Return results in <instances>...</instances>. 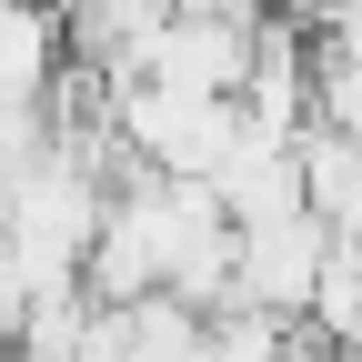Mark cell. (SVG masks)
<instances>
[{"mask_svg": "<svg viewBox=\"0 0 362 362\" xmlns=\"http://www.w3.org/2000/svg\"><path fill=\"white\" fill-rule=\"evenodd\" d=\"M181 21H242V30H262L272 21V0H171Z\"/></svg>", "mask_w": 362, "mask_h": 362, "instance_id": "obj_10", "label": "cell"}, {"mask_svg": "<svg viewBox=\"0 0 362 362\" xmlns=\"http://www.w3.org/2000/svg\"><path fill=\"white\" fill-rule=\"evenodd\" d=\"M111 121H121L131 171H161V181H221V161L242 151V101H202V90L131 81L111 90Z\"/></svg>", "mask_w": 362, "mask_h": 362, "instance_id": "obj_1", "label": "cell"}, {"mask_svg": "<svg viewBox=\"0 0 362 362\" xmlns=\"http://www.w3.org/2000/svg\"><path fill=\"white\" fill-rule=\"evenodd\" d=\"M71 71V40H61V11H30V0H0V111L21 101H51Z\"/></svg>", "mask_w": 362, "mask_h": 362, "instance_id": "obj_6", "label": "cell"}, {"mask_svg": "<svg viewBox=\"0 0 362 362\" xmlns=\"http://www.w3.org/2000/svg\"><path fill=\"white\" fill-rule=\"evenodd\" d=\"M312 121L362 141V0H332L312 21Z\"/></svg>", "mask_w": 362, "mask_h": 362, "instance_id": "obj_5", "label": "cell"}, {"mask_svg": "<svg viewBox=\"0 0 362 362\" xmlns=\"http://www.w3.org/2000/svg\"><path fill=\"white\" fill-rule=\"evenodd\" d=\"M302 202H312V221H322L332 242H362V141H342V131L312 121L302 131Z\"/></svg>", "mask_w": 362, "mask_h": 362, "instance_id": "obj_7", "label": "cell"}, {"mask_svg": "<svg viewBox=\"0 0 362 362\" xmlns=\"http://www.w3.org/2000/svg\"><path fill=\"white\" fill-rule=\"evenodd\" d=\"M292 332L302 322H272V312H211L192 362H292Z\"/></svg>", "mask_w": 362, "mask_h": 362, "instance_id": "obj_9", "label": "cell"}, {"mask_svg": "<svg viewBox=\"0 0 362 362\" xmlns=\"http://www.w3.org/2000/svg\"><path fill=\"white\" fill-rule=\"evenodd\" d=\"M302 332L322 342L332 362H362V242H332V262H322V292H312Z\"/></svg>", "mask_w": 362, "mask_h": 362, "instance_id": "obj_8", "label": "cell"}, {"mask_svg": "<svg viewBox=\"0 0 362 362\" xmlns=\"http://www.w3.org/2000/svg\"><path fill=\"white\" fill-rule=\"evenodd\" d=\"M322 262H332V232H322L312 211L252 221V232H242V272H232V312L302 322V312H312V292H322Z\"/></svg>", "mask_w": 362, "mask_h": 362, "instance_id": "obj_2", "label": "cell"}, {"mask_svg": "<svg viewBox=\"0 0 362 362\" xmlns=\"http://www.w3.org/2000/svg\"><path fill=\"white\" fill-rule=\"evenodd\" d=\"M252 61H262V30H242V21H181V11H171V30L141 51L131 81L202 90V101H242V90H252ZM131 81H121V90H131Z\"/></svg>", "mask_w": 362, "mask_h": 362, "instance_id": "obj_3", "label": "cell"}, {"mask_svg": "<svg viewBox=\"0 0 362 362\" xmlns=\"http://www.w3.org/2000/svg\"><path fill=\"white\" fill-rule=\"evenodd\" d=\"M171 30V0H61V40H71V71H101L111 90L141 71V51Z\"/></svg>", "mask_w": 362, "mask_h": 362, "instance_id": "obj_4", "label": "cell"}]
</instances>
